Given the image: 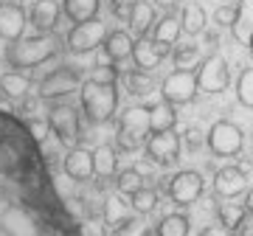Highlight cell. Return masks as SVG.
<instances>
[{"instance_id": "6da1fadb", "label": "cell", "mask_w": 253, "mask_h": 236, "mask_svg": "<svg viewBox=\"0 0 253 236\" xmlns=\"http://www.w3.org/2000/svg\"><path fill=\"white\" fill-rule=\"evenodd\" d=\"M59 48H62V42L56 34H34L23 37L17 42H9L3 56H6V65L14 71H31V68L51 62L59 54Z\"/></svg>"}, {"instance_id": "7a4b0ae2", "label": "cell", "mask_w": 253, "mask_h": 236, "mask_svg": "<svg viewBox=\"0 0 253 236\" xmlns=\"http://www.w3.org/2000/svg\"><path fill=\"white\" fill-rule=\"evenodd\" d=\"M79 99L82 113L90 124H107L118 110V87L107 82H96V79H84L79 87Z\"/></svg>"}, {"instance_id": "3957f363", "label": "cell", "mask_w": 253, "mask_h": 236, "mask_svg": "<svg viewBox=\"0 0 253 236\" xmlns=\"http://www.w3.org/2000/svg\"><path fill=\"white\" fill-rule=\"evenodd\" d=\"M82 71H76L73 65H62V68H56V71L45 73L40 84H37V96L42 101H59L65 96H71L82 87Z\"/></svg>"}, {"instance_id": "277c9868", "label": "cell", "mask_w": 253, "mask_h": 236, "mask_svg": "<svg viewBox=\"0 0 253 236\" xmlns=\"http://www.w3.org/2000/svg\"><path fill=\"white\" fill-rule=\"evenodd\" d=\"M206 146L211 149L214 157H236L245 146V132L236 127L234 121H214L211 129L206 132Z\"/></svg>"}, {"instance_id": "5b68a950", "label": "cell", "mask_w": 253, "mask_h": 236, "mask_svg": "<svg viewBox=\"0 0 253 236\" xmlns=\"http://www.w3.org/2000/svg\"><path fill=\"white\" fill-rule=\"evenodd\" d=\"M163 191L169 194V200L180 208H189L191 202H197L206 191V180L200 172H191V169H183L174 177H163Z\"/></svg>"}, {"instance_id": "8992f818", "label": "cell", "mask_w": 253, "mask_h": 236, "mask_svg": "<svg viewBox=\"0 0 253 236\" xmlns=\"http://www.w3.org/2000/svg\"><path fill=\"white\" fill-rule=\"evenodd\" d=\"M107 34H110L107 26L96 17V20H87V23H76V26L68 31V37H65V45H68L71 54L84 56V54H93L96 48L104 45Z\"/></svg>"}, {"instance_id": "52a82bcc", "label": "cell", "mask_w": 253, "mask_h": 236, "mask_svg": "<svg viewBox=\"0 0 253 236\" xmlns=\"http://www.w3.org/2000/svg\"><path fill=\"white\" fill-rule=\"evenodd\" d=\"M228 84H231V71H228V62L222 56L211 54L203 59V65L197 68V90L208 93V96H217V93H225Z\"/></svg>"}, {"instance_id": "ba28073f", "label": "cell", "mask_w": 253, "mask_h": 236, "mask_svg": "<svg viewBox=\"0 0 253 236\" xmlns=\"http://www.w3.org/2000/svg\"><path fill=\"white\" fill-rule=\"evenodd\" d=\"M197 93H200L197 90V73H191V71H174L161 82L163 101H169V104H174V107L191 104Z\"/></svg>"}, {"instance_id": "9c48e42d", "label": "cell", "mask_w": 253, "mask_h": 236, "mask_svg": "<svg viewBox=\"0 0 253 236\" xmlns=\"http://www.w3.org/2000/svg\"><path fill=\"white\" fill-rule=\"evenodd\" d=\"M48 127L51 132L56 135V141L65 146H76L82 135V127H79V113L68 104H54L51 113H48Z\"/></svg>"}, {"instance_id": "30bf717a", "label": "cell", "mask_w": 253, "mask_h": 236, "mask_svg": "<svg viewBox=\"0 0 253 236\" xmlns=\"http://www.w3.org/2000/svg\"><path fill=\"white\" fill-rule=\"evenodd\" d=\"M180 135H174V129H169V132H152V135L146 138V155H149V160L158 166H174L177 160H180Z\"/></svg>"}, {"instance_id": "8fae6325", "label": "cell", "mask_w": 253, "mask_h": 236, "mask_svg": "<svg viewBox=\"0 0 253 236\" xmlns=\"http://www.w3.org/2000/svg\"><path fill=\"white\" fill-rule=\"evenodd\" d=\"M0 231L6 236H40L37 219L23 205H9L0 214Z\"/></svg>"}, {"instance_id": "7c38bea8", "label": "cell", "mask_w": 253, "mask_h": 236, "mask_svg": "<svg viewBox=\"0 0 253 236\" xmlns=\"http://www.w3.org/2000/svg\"><path fill=\"white\" fill-rule=\"evenodd\" d=\"M26 23H28L26 9L20 3H11V0H3L0 3V39H6V42L23 39Z\"/></svg>"}, {"instance_id": "4fadbf2b", "label": "cell", "mask_w": 253, "mask_h": 236, "mask_svg": "<svg viewBox=\"0 0 253 236\" xmlns=\"http://www.w3.org/2000/svg\"><path fill=\"white\" fill-rule=\"evenodd\" d=\"M248 191V174L239 166H225L214 174V194L222 200H234Z\"/></svg>"}, {"instance_id": "5bb4252c", "label": "cell", "mask_w": 253, "mask_h": 236, "mask_svg": "<svg viewBox=\"0 0 253 236\" xmlns=\"http://www.w3.org/2000/svg\"><path fill=\"white\" fill-rule=\"evenodd\" d=\"M62 172L73 183H87L96 174V169H93V152L84 149V146H71V152L65 155V160H62Z\"/></svg>"}, {"instance_id": "9a60e30c", "label": "cell", "mask_w": 253, "mask_h": 236, "mask_svg": "<svg viewBox=\"0 0 253 236\" xmlns=\"http://www.w3.org/2000/svg\"><path fill=\"white\" fill-rule=\"evenodd\" d=\"M62 17V6L56 0H37L28 11V23L37 28V34H54Z\"/></svg>"}, {"instance_id": "2e32d148", "label": "cell", "mask_w": 253, "mask_h": 236, "mask_svg": "<svg viewBox=\"0 0 253 236\" xmlns=\"http://www.w3.org/2000/svg\"><path fill=\"white\" fill-rule=\"evenodd\" d=\"M166 54H169V48L166 45L155 42V39H149V37H141V39L135 42V48H132V62H135L138 71L152 73L155 68L166 59Z\"/></svg>"}, {"instance_id": "e0dca14e", "label": "cell", "mask_w": 253, "mask_h": 236, "mask_svg": "<svg viewBox=\"0 0 253 236\" xmlns=\"http://www.w3.org/2000/svg\"><path fill=\"white\" fill-rule=\"evenodd\" d=\"M118 132L132 135L135 141L146 144V132H149V107H126L118 118Z\"/></svg>"}, {"instance_id": "ac0fdd59", "label": "cell", "mask_w": 253, "mask_h": 236, "mask_svg": "<svg viewBox=\"0 0 253 236\" xmlns=\"http://www.w3.org/2000/svg\"><path fill=\"white\" fill-rule=\"evenodd\" d=\"M101 48H104V59H110V62H124V59H132L135 39H132L129 31L118 28V31H110Z\"/></svg>"}, {"instance_id": "d6986e66", "label": "cell", "mask_w": 253, "mask_h": 236, "mask_svg": "<svg viewBox=\"0 0 253 236\" xmlns=\"http://www.w3.org/2000/svg\"><path fill=\"white\" fill-rule=\"evenodd\" d=\"M180 34H183V23H180V17H177L174 11H166L152 28V39L155 42H161V45H166V48L177 45Z\"/></svg>"}, {"instance_id": "ffe728a7", "label": "cell", "mask_w": 253, "mask_h": 236, "mask_svg": "<svg viewBox=\"0 0 253 236\" xmlns=\"http://www.w3.org/2000/svg\"><path fill=\"white\" fill-rule=\"evenodd\" d=\"M231 34H234V39L239 45H251V39H253V0H239Z\"/></svg>"}, {"instance_id": "44dd1931", "label": "cell", "mask_w": 253, "mask_h": 236, "mask_svg": "<svg viewBox=\"0 0 253 236\" xmlns=\"http://www.w3.org/2000/svg\"><path fill=\"white\" fill-rule=\"evenodd\" d=\"M31 90V79L23 71H9L0 76V96L9 101H23Z\"/></svg>"}, {"instance_id": "7402d4cb", "label": "cell", "mask_w": 253, "mask_h": 236, "mask_svg": "<svg viewBox=\"0 0 253 236\" xmlns=\"http://www.w3.org/2000/svg\"><path fill=\"white\" fill-rule=\"evenodd\" d=\"M126 23H129V31H132V34L146 37L155 28V23H158V17H155V6L152 3H146V0H138L135 6H132V11H129V17H126Z\"/></svg>"}, {"instance_id": "603a6c76", "label": "cell", "mask_w": 253, "mask_h": 236, "mask_svg": "<svg viewBox=\"0 0 253 236\" xmlns=\"http://www.w3.org/2000/svg\"><path fill=\"white\" fill-rule=\"evenodd\" d=\"M93 169H96L99 180H110L118 174V155L110 144H101L93 149Z\"/></svg>"}, {"instance_id": "cb8c5ba5", "label": "cell", "mask_w": 253, "mask_h": 236, "mask_svg": "<svg viewBox=\"0 0 253 236\" xmlns=\"http://www.w3.org/2000/svg\"><path fill=\"white\" fill-rule=\"evenodd\" d=\"M177 124V113H174V104L169 101H158L149 107V135L152 132H169Z\"/></svg>"}, {"instance_id": "d4e9b609", "label": "cell", "mask_w": 253, "mask_h": 236, "mask_svg": "<svg viewBox=\"0 0 253 236\" xmlns=\"http://www.w3.org/2000/svg\"><path fill=\"white\" fill-rule=\"evenodd\" d=\"M99 6L101 0H62V14L71 23H87V20H96Z\"/></svg>"}, {"instance_id": "484cf974", "label": "cell", "mask_w": 253, "mask_h": 236, "mask_svg": "<svg viewBox=\"0 0 253 236\" xmlns=\"http://www.w3.org/2000/svg\"><path fill=\"white\" fill-rule=\"evenodd\" d=\"M180 23H183V34H189V37H197L206 31V9L200 6V3H186L180 11Z\"/></svg>"}, {"instance_id": "4316f807", "label": "cell", "mask_w": 253, "mask_h": 236, "mask_svg": "<svg viewBox=\"0 0 253 236\" xmlns=\"http://www.w3.org/2000/svg\"><path fill=\"white\" fill-rule=\"evenodd\" d=\"M189 231H191V222L186 214H166L155 225L152 236H189Z\"/></svg>"}, {"instance_id": "83f0119b", "label": "cell", "mask_w": 253, "mask_h": 236, "mask_svg": "<svg viewBox=\"0 0 253 236\" xmlns=\"http://www.w3.org/2000/svg\"><path fill=\"white\" fill-rule=\"evenodd\" d=\"M126 208H132L129 202H124V194H113L104 200V211H101V217H104V225H121L126 219Z\"/></svg>"}, {"instance_id": "f1b7e54d", "label": "cell", "mask_w": 253, "mask_h": 236, "mask_svg": "<svg viewBox=\"0 0 253 236\" xmlns=\"http://www.w3.org/2000/svg\"><path fill=\"white\" fill-rule=\"evenodd\" d=\"M172 59H174V68H177V71H191V68H200V65H203V51H200V45H194V42L177 45Z\"/></svg>"}, {"instance_id": "f546056e", "label": "cell", "mask_w": 253, "mask_h": 236, "mask_svg": "<svg viewBox=\"0 0 253 236\" xmlns=\"http://www.w3.org/2000/svg\"><path fill=\"white\" fill-rule=\"evenodd\" d=\"M251 211L245 208V202H225V205H219V222L231 231H239L245 225V219H248Z\"/></svg>"}, {"instance_id": "4dcf8cb0", "label": "cell", "mask_w": 253, "mask_h": 236, "mask_svg": "<svg viewBox=\"0 0 253 236\" xmlns=\"http://www.w3.org/2000/svg\"><path fill=\"white\" fill-rule=\"evenodd\" d=\"M129 205H132V211L135 214H141V217H146V214H155V208H158V191L155 189H138L132 197H129Z\"/></svg>"}, {"instance_id": "1f68e13d", "label": "cell", "mask_w": 253, "mask_h": 236, "mask_svg": "<svg viewBox=\"0 0 253 236\" xmlns=\"http://www.w3.org/2000/svg\"><path fill=\"white\" fill-rule=\"evenodd\" d=\"M124 82H126V93H129V96H138V99H141V96H149L152 87H155L152 76L146 71H129Z\"/></svg>"}, {"instance_id": "d6a6232c", "label": "cell", "mask_w": 253, "mask_h": 236, "mask_svg": "<svg viewBox=\"0 0 253 236\" xmlns=\"http://www.w3.org/2000/svg\"><path fill=\"white\" fill-rule=\"evenodd\" d=\"M116 189H118V194L132 197L138 189H144V174L138 172L135 166H132V169H124V172H118L116 174Z\"/></svg>"}, {"instance_id": "836d02e7", "label": "cell", "mask_w": 253, "mask_h": 236, "mask_svg": "<svg viewBox=\"0 0 253 236\" xmlns=\"http://www.w3.org/2000/svg\"><path fill=\"white\" fill-rule=\"evenodd\" d=\"M236 99L248 110H253V68H245L236 79Z\"/></svg>"}, {"instance_id": "e575fe53", "label": "cell", "mask_w": 253, "mask_h": 236, "mask_svg": "<svg viewBox=\"0 0 253 236\" xmlns=\"http://www.w3.org/2000/svg\"><path fill=\"white\" fill-rule=\"evenodd\" d=\"M110 236H152V234H149V228H146L141 219L126 217L121 225H116L113 231H110Z\"/></svg>"}, {"instance_id": "d590c367", "label": "cell", "mask_w": 253, "mask_h": 236, "mask_svg": "<svg viewBox=\"0 0 253 236\" xmlns=\"http://www.w3.org/2000/svg\"><path fill=\"white\" fill-rule=\"evenodd\" d=\"M118 76H121V73H118L116 62H110V59H104V62H101V59H99V65L93 68V76H90V79H96V82H107V84H116Z\"/></svg>"}, {"instance_id": "8d00e7d4", "label": "cell", "mask_w": 253, "mask_h": 236, "mask_svg": "<svg viewBox=\"0 0 253 236\" xmlns=\"http://www.w3.org/2000/svg\"><path fill=\"white\" fill-rule=\"evenodd\" d=\"M236 20V6L234 3H225V6H219L217 11H214V26L219 28H231Z\"/></svg>"}, {"instance_id": "74e56055", "label": "cell", "mask_w": 253, "mask_h": 236, "mask_svg": "<svg viewBox=\"0 0 253 236\" xmlns=\"http://www.w3.org/2000/svg\"><path fill=\"white\" fill-rule=\"evenodd\" d=\"M180 141H183V146H186V149H191V152H194V149H200V146H203L206 135H203V129H200V127H189L186 132H183Z\"/></svg>"}, {"instance_id": "f35d334b", "label": "cell", "mask_w": 253, "mask_h": 236, "mask_svg": "<svg viewBox=\"0 0 253 236\" xmlns=\"http://www.w3.org/2000/svg\"><path fill=\"white\" fill-rule=\"evenodd\" d=\"M28 129H31V135H34V141H45L48 135V118L42 121V118H28Z\"/></svg>"}, {"instance_id": "ab89813d", "label": "cell", "mask_w": 253, "mask_h": 236, "mask_svg": "<svg viewBox=\"0 0 253 236\" xmlns=\"http://www.w3.org/2000/svg\"><path fill=\"white\" fill-rule=\"evenodd\" d=\"M138 0H110V6H113V14L121 20L129 17V11H132V6H135Z\"/></svg>"}, {"instance_id": "60d3db41", "label": "cell", "mask_w": 253, "mask_h": 236, "mask_svg": "<svg viewBox=\"0 0 253 236\" xmlns=\"http://www.w3.org/2000/svg\"><path fill=\"white\" fill-rule=\"evenodd\" d=\"M197 236H234V231H231V228H225L222 222H219V225H208V228H203V231H200Z\"/></svg>"}, {"instance_id": "b9f144b4", "label": "cell", "mask_w": 253, "mask_h": 236, "mask_svg": "<svg viewBox=\"0 0 253 236\" xmlns=\"http://www.w3.org/2000/svg\"><path fill=\"white\" fill-rule=\"evenodd\" d=\"M155 3H158L161 9H166V11H174V9L183 3V0H155Z\"/></svg>"}, {"instance_id": "7bdbcfd3", "label": "cell", "mask_w": 253, "mask_h": 236, "mask_svg": "<svg viewBox=\"0 0 253 236\" xmlns=\"http://www.w3.org/2000/svg\"><path fill=\"white\" fill-rule=\"evenodd\" d=\"M245 208L253 214V189H248V194H245Z\"/></svg>"}, {"instance_id": "ee69618b", "label": "cell", "mask_w": 253, "mask_h": 236, "mask_svg": "<svg viewBox=\"0 0 253 236\" xmlns=\"http://www.w3.org/2000/svg\"><path fill=\"white\" fill-rule=\"evenodd\" d=\"M248 48H251V54H253V39H251V45H248Z\"/></svg>"}]
</instances>
